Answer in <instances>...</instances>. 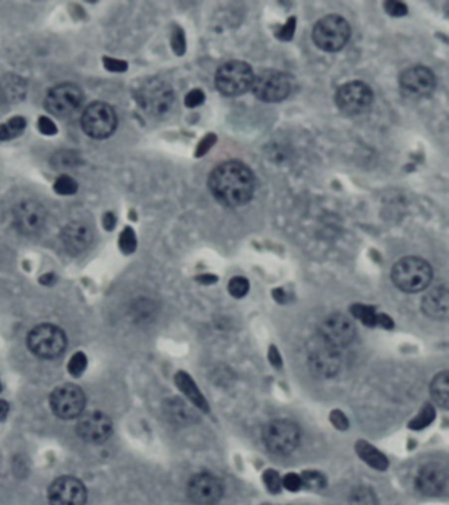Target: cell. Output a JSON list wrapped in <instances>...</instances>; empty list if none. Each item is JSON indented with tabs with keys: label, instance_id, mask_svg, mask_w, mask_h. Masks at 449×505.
I'll use <instances>...</instances> for the list:
<instances>
[{
	"label": "cell",
	"instance_id": "1",
	"mask_svg": "<svg viewBox=\"0 0 449 505\" xmlns=\"http://www.w3.org/2000/svg\"><path fill=\"white\" fill-rule=\"evenodd\" d=\"M254 176L248 166L238 161H227L216 166L208 176V188L213 198L225 207H241L254 194Z\"/></svg>",
	"mask_w": 449,
	"mask_h": 505
},
{
	"label": "cell",
	"instance_id": "2",
	"mask_svg": "<svg viewBox=\"0 0 449 505\" xmlns=\"http://www.w3.org/2000/svg\"><path fill=\"white\" fill-rule=\"evenodd\" d=\"M391 279L403 293H422L432 281V269L425 259L418 257H404L399 259L393 270Z\"/></svg>",
	"mask_w": 449,
	"mask_h": 505
},
{
	"label": "cell",
	"instance_id": "3",
	"mask_svg": "<svg viewBox=\"0 0 449 505\" xmlns=\"http://www.w3.org/2000/svg\"><path fill=\"white\" fill-rule=\"evenodd\" d=\"M300 441V429L294 421L277 419L264 429V444L274 456H290L294 453Z\"/></svg>",
	"mask_w": 449,
	"mask_h": 505
},
{
	"label": "cell",
	"instance_id": "4",
	"mask_svg": "<svg viewBox=\"0 0 449 505\" xmlns=\"http://www.w3.org/2000/svg\"><path fill=\"white\" fill-rule=\"evenodd\" d=\"M254 74L248 63L243 61H228L215 75V84L219 93L234 98L245 94L252 87Z\"/></svg>",
	"mask_w": 449,
	"mask_h": 505
},
{
	"label": "cell",
	"instance_id": "5",
	"mask_svg": "<svg viewBox=\"0 0 449 505\" xmlns=\"http://www.w3.org/2000/svg\"><path fill=\"white\" fill-rule=\"evenodd\" d=\"M351 37V26L339 15H328L315 24L312 31V40L315 45L324 50L335 53L342 50Z\"/></svg>",
	"mask_w": 449,
	"mask_h": 505
},
{
	"label": "cell",
	"instance_id": "6",
	"mask_svg": "<svg viewBox=\"0 0 449 505\" xmlns=\"http://www.w3.org/2000/svg\"><path fill=\"white\" fill-rule=\"evenodd\" d=\"M307 364L310 371L321 379H330L339 373L342 366L340 350L327 343L317 334L307 345Z\"/></svg>",
	"mask_w": 449,
	"mask_h": 505
},
{
	"label": "cell",
	"instance_id": "7",
	"mask_svg": "<svg viewBox=\"0 0 449 505\" xmlns=\"http://www.w3.org/2000/svg\"><path fill=\"white\" fill-rule=\"evenodd\" d=\"M136 99L146 114L160 118L165 116L173 107L174 93L167 83L151 79L137 88Z\"/></svg>",
	"mask_w": 449,
	"mask_h": 505
},
{
	"label": "cell",
	"instance_id": "8",
	"mask_svg": "<svg viewBox=\"0 0 449 505\" xmlns=\"http://www.w3.org/2000/svg\"><path fill=\"white\" fill-rule=\"evenodd\" d=\"M66 343L68 340L65 332L52 324L38 325L28 336V346L31 352L45 359L61 355L66 349Z\"/></svg>",
	"mask_w": 449,
	"mask_h": 505
},
{
	"label": "cell",
	"instance_id": "9",
	"mask_svg": "<svg viewBox=\"0 0 449 505\" xmlns=\"http://www.w3.org/2000/svg\"><path fill=\"white\" fill-rule=\"evenodd\" d=\"M291 87V79L286 72L264 70L259 75H254L250 90L262 102L277 103L289 96Z\"/></svg>",
	"mask_w": 449,
	"mask_h": 505
},
{
	"label": "cell",
	"instance_id": "10",
	"mask_svg": "<svg viewBox=\"0 0 449 505\" xmlns=\"http://www.w3.org/2000/svg\"><path fill=\"white\" fill-rule=\"evenodd\" d=\"M118 125V118L114 108L102 102H96L83 112V130L93 139L109 137Z\"/></svg>",
	"mask_w": 449,
	"mask_h": 505
},
{
	"label": "cell",
	"instance_id": "11",
	"mask_svg": "<svg viewBox=\"0 0 449 505\" xmlns=\"http://www.w3.org/2000/svg\"><path fill=\"white\" fill-rule=\"evenodd\" d=\"M372 103L373 91L367 83H345L336 93V106L348 116H357L365 112Z\"/></svg>",
	"mask_w": 449,
	"mask_h": 505
},
{
	"label": "cell",
	"instance_id": "12",
	"mask_svg": "<svg viewBox=\"0 0 449 505\" xmlns=\"http://www.w3.org/2000/svg\"><path fill=\"white\" fill-rule=\"evenodd\" d=\"M86 396L75 384H63L56 388L50 396V407L61 419H75L83 413Z\"/></svg>",
	"mask_w": 449,
	"mask_h": 505
},
{
	"label": "cell",
	"instance_id": "13",
	"mask_svg": "<svg viewBox=\"0 0 449 505\" xmlns=\"http://www.w3.org/2000/svg\"><path fill=\"white\" fill-rule=\"evenodd\" d=\"M318 336L337 350L349 346L356 337V327L352 320L342 313H333L320 324Z\"/></svg>",
	"mask_w": 449,
	"mask_h": 505
},
{
	"label": "cell",
	"instance_id": "14",
	"mask_svg": "<svg viewBox=\"0 0 449 505\" xmlns=\"http://www.w3.org/2000/svg\"><path fill=\"white\" fill-rule=\"evenodd\" d=\"M224 494L223 482L210 472H201L190 479L189 499L197 505H215Z\"/></svg>",
	"mask_w": 449,
	"mask_h": 505
},
{
	"label": "cell",
	"instance_id": "15",
	"mask_svg": "<svg viewBox=\"0 0 449 505\" xmlns=\"http://www.w3.org/2000/svg\"><path fill=\"white\" fill-rule=\"evenodd\" d=\"M82 91L74 84H59L53 87L47 95L45 107L56 116L63 118L75 112L82 104Z\"/></svg>",
	"mask_w": 449,
	"mask_h": 505
},
{
	"label": "cell",
	"instance_id": "16",
	"mask_svg": "<svg viewBox=\"0 0 449 505\" xmlns=\"http://www.w3.org/2000/svg\"><path fill=\"white\" fill-rule=\"evenodd\" d=\"M399 86L403 94L409 98H426L435 90L436 78L426 66H413L401 74Z\"/></svg>",
	"mask_w": 449,
	"mask_h": 505
},
{
	"label": "cell",
	"instance_id": "17",
	"mask_svg": "<svg viewBox=\"0 0 449 505\" xmlns=\"http://www.w3.org/2000/svg\"><path fill=\"white\" fill-rule=\"evenodd\" d=\"M47 499L50 505H84L87 491L78 479L62 476L50 484Z\"/></svg>",
	"mask_w": 449,
	"mask_h": 505
},
{
	"label": "cell",
	"instance_id": "18",
	"mask_svg": "<svg viewBox=\"0 0 449 505\" xmlns=\"http://www.w3.org/2000/svg\"><path fill=\"white\" fill-rule=\"evenodd\" d=\"M77 433L86 442L102 444L112 435V423L103 412L82 413L77 424Z\"/></svg>",
	"mask_w": 449,
	"mask_h": 505
},
{
	"label": "cell",
	"instance_id": "19",
	"mask_svg": "<svg viewBox=\"0 0 449 505\" xmlns=\"http://www.w3.org/2000/svg\"><path fill=\"white\" fill-rule=\"evenodd\" d=\"M47 220L45 208L33 200L20 203L13 211V224L23 235L38 233Z\"/></svg>",
	"mask_w": 449,
	"mask_h": 505
},
{
	"label": "cell",
	"instance_id": "20",
	"mask_svg": "<svg viewBox=\"0 0 449 505\" xmlns=\"http://www.w3.org/2000/svg\"><path fill=\"white\" fill-rule=\"evenodd\" d=\"M415 484L416 490L420 494L426 496H439L446 491L448 484L447 469L436 462L427 463L426 466H423L418 472Z\"/></svg>",
	"mask_w": 449,
	"mask_h": 505
},
{
	"label": "cell",
	"instance_id": "21",
	"mask_svg": "<svg viewBox=\"0 0 449 505\" xmlns=\"http://www.w3.org/2000/svg\"><path fill=\"white\" fill-rule=\"evenodd\" d=\"M61 238L63 247L70 254H79L91 244L93 231L82 222H71L63 228Z\"/></svg>",
	"mask_w": 449,
	"mask_h": 505
},
{
	"label": "cell",
	"instance_id": "22",
	"mask_svg": "<svg viewBox=\"0 0 449 505\" xmlns=\"http://www.w3.org/2000/svg\"><path fill=\"white\" fill-rule=\"evenodd\" d=\"M449 293L446 286H439L428 291L423 297L422 309L427 318L446 320L448 318Z\"/></svg>",
	"mask_w": 449,
	"mask_h": 505
},
{
	"label": "cell",
	"instance_id": "23",
	"mask_svg": "<svg viewBox=\"0 0 449 505\" xmlns=\"http://www.w3.org/2000/svg\"><path fill=\"white\" fill-rule=\"evenodd\" d=\"M165 413L172 423L178 425H189L198 421V414L188 403L181 399H170L166 401Z\"/></svg>",
	"mask_w": 449,
	"mask_h": 505
},
{
	"label": "cell",
	"instance_id": "24",
	"mask_svg": "<svg viewBox=\"0 0 449 505\" xmlns=\"http://www.w3.org/2000/svg\"><path fill=\"white\" fill-rule=\"evenodd\" d=\"M26 94V84L17 75H6L0 79V99L6 103H16L23 100Z\"/></svg>",
	"mask_w": 449,
	"mask_h": 505
},
{
	"label": "cell",
	"instance_id": "25",
	"mask_svg": "<svg viewBox=\"0 0 449 505\" xmlns=\"http://www.w3.org/2000/svg\"><path fill=\"white\" fill-rule=\"evenodd\" d=\"M176 383L178 388L185 394V396L201 411L208 412V404L207 400L204 399V396L201 395V391L198 386L194 383V380L191 379V376L183 371L178 373L176 375Z\"/></svg>",
	"mask_w": 449,
	"mask_h": 505
},
{
	"label": "cell",
	"instance_id": "26",
	"mask_svg": "<svg viewBox=\"0 0 449 505\" xmlns=\"http://www.w3.org/2000/svg\"><path fill=\"white\" fill-rule=\"evenodd\" d=\"M356 450H357L360 458L365 460L370 467L379 471L388 469L389 460L376 447L369 445L367 442H364V441H360L357 444V446H356Z\"/></svg>",
	"mask_w": 449,
	"mask_h": 505
},
{
	"label": "cell",
	"instance_id": "27",
	"mask_svg": "<svg viewBox=\"0 0 449 505\" xmlns=\"http://www.w3.org/2000/svg\"><path fill=\"white\" fill-rule=\"evenodd\" d=\"M431 396L435 403L443 410H447L449 405V374L448 371H441L434 378L431 383Z\"/></svg>",
	"mask_w": 449,
	"mask_h": 505
},
{
	"label": "cell",
	"instance_id": "28",
	"mask_svg": "<svg viewBox=\"0 0 449 505\" xmlns=\"http://www.w3.org/2000/svg\"><path fill=\"white\" fill-rule=\"evenodd\" d=\"M351 313L357 320H360L367 327H376L379 325V315L373 306H364V304H353L351 306Z\"/></svg>",
	"mask_w": 449,
	"mask_h": 505
},
{
	"label": "cell",
	"instance_id": "29",
	"mask_svg": "<svg viewBox=\"0 0 449 505\" xmlns=\"http://www.w3.org/2000/svg\"><path fill=\"white\" fill-rule=\"evenodd\" d=\"M52 164L59 170H69V169L78 167L82 164V161H81V157L74 152L61 150L53 155Z\"/></svg>",
	"mask_w": 449,
	"mask_h": 505
},
{
	"label": "cell",
	"instance_id": "30",
	"mask_svg": "<svg viewBox=\"0 0 449 505\" xmlns=\"http://www.w3.org/2000/svg\"><path fill=\"white\" fill-rule=\"evenodd\" d=\"M25 120L23 118H13L6 124H0V141H7L20 136L25 130Z\"/></svg>",
	"mask_w": 449,
	"mask_h": 505
},
{
	"label": "cell",
	"instance_id": "31",
	"mask_svg": "<svg viewBox=\"0 0 449 505\" xmlns=\"http://www.w3.org/2000/svg\"><path fill=\"white\" fill-rule=\"evenodd\" d=\"M351 505H377V496L367 487H357L349 496Z\"/></svg>",
	"mask_w": 449,
	"mask_h": 505
},
{
	"label": "cell",
	"instance_id": "32",
	"mask_svg": "<svg viewBox=\"0 0 449 505\" xmlns=\"http://www.w3.org/2000/svg\"><path fill=\"white\" fill-rule=\"evenodd\" d=\"M434 419H435V410L429 404H427L425 405V408L419 412V414L415 417L414 420L410 423V428L414 430L425 429L434 421Z\"/></svg>",
	"mask_w": 449,
	"mask_h": 505
},
{
	"label": "cell",
	"instance_id": "33",
	"mask_svg": "<svg viewBox=\"0 0 449 505\" xmlns=\"http://www.w3.org/2000/svg\"><path fill=\"white\" fill-rule=\"evenodd\" d=\"M119 247L124 254H132L136 250L137 240H136V235L132 228H125L121 232L120 238H119Z\"/></svg>",
	"mask_w": 449,
	"mask_h": 505
},
{
	"label": "cell",
	"instance_id": "34",
	"mask_svg": "<svg viewBox=\"0 0 449 505\" xmlns=\"http://www.w3.org/2000/svg\"><path fill=\"white\" fill-rule=\"evenodd\" d=\"M302 479V487H306L308 490H320L326 485L324 476L317 472V471H306L300 475Z\"/></svg>",
	"mask_w": 449,
	"mask_h": 505
},
{
	"label": "cell",
	"instance_id": "35",
	"mask_svg": "<svg viewBox=\"0 0 449 505\" xmlns=\"http://www.w3.org/2000/svg\"><path fill=\"white\" fill-rule=\"evenodd\" d=\"M228 291L236 299H241L248 294L249 282L244 277H235L228 284Z\"/></svg>",
	"mask_w": 449,
	"mask_h": 505
},
{
	"label": "cell",
	"instance_id": "36",
	"mask_svg": "<svg viewBox=\"0 0 449 505\" xmlns=\"http://www.w3.org/2000/svg\"><path fill=\"white\" fill-rule=\"evenodd\" d=\"M78 189L77 182L68 176H59L54 183V191L59 195H73Z\"/></svg>",
	"mask_w": 449,
	"mask_h": 505
},
{
	"label": "cell",
	"instance_id": "37",
	"mask_svg": "<svg viewBox=\"0 0 449 505\" xmlns=\"http://www.w3.org/2000/svg\"><path fill=\"white\" fill-rule=\"evenodd\" d=\"M87 367V357L83 352H75L69 361L68 368L73 376L82 375Z\"/></svg>",
	"mask_w": 449,
	"mask_h": 505
},
{
	"label": "cell",
	"instance_id": "38",
	"mask_svg": "<svg viewBox=\"0 0 449 505\" xmlns=\"http://www.w3.org/2000/svg\"><path fill=\"white\" fill-rule=\"evenodd\" d=\"M133 316L139 321H146L154 316V306L149 300H139L133 306Z\"/></svg>",
	"mask_w": 449,
	"mask_h": 505
},
{
	"label": "cell",
	"instance_id": "39",
	"mask_svg": "<svg viewBox=\"0 0 449 505\" xmlns=\"http://www.w3.org/2000/svg\"><path fill=\"white\" fill-rule=\"evenodd\" d=\"M264 483L266 485V488L273 492V494H278L282 488V479L280 476V474L275 470H266L264 472Z\"/></svg>",
	"mask_w": 449,
	"mask_h": 505
},
{
	"label": "cell",
	"instance_id": "40",
	"mask_svg": "<svg viewBox=\"0 0 449 505\" xmlns=\"http://www.w3.org/2000/svg\"><path fill=\"white\" fill-rule=\"evenodd\" d=\"M172 47L178 56H182L186 50V38L181 28H176L172 35Z\"/></svg>",
	"mask_w": 449,
	"mask_h": 505
},
{
	"label": "cell",
	"instance_id": "41",
	"mask_svg": "<svg viewBox=\"0 0 449 505\" xmlns=\"http://www.w3.org/2000/svg\"><path fill=\"white\" fill-rule=\"evenodd\" d=\"M383 7H385V11L394 17H401V16L407 15V12H409L407 6L402 1H386Z\"/></svg>",
	"mask_w": 449,
	"mask_h": 505
},
{
	"label": "cell",
	"instance_id": "42",
	"mask_svg": "<svg viewBox=\"0 0 449 505\" xmlns=\"http://www.w3.org/2000/svg\"><path fill=\"white\" fill-rule=\"evenodd\" d=\"M282 485H284L286 490L291 491V492H296L302 488V479H300V475L294 474V472H290L284 476L282 479Z\"/></svg>",
	"mask_w": 449,
	"mask_h": 505
},
{
	"label": "cell",
	"instance_id": "43",
	"mask_svg": "<svg viewBox=\"0 0 449 505\" xmlns=\"http://www.w3.org/2000/svg\"><path fill=\"white\" fill-rule=\"evenodd\" d=\"M296 17H290L287 20V23L284 24V26L278 31V38L284 40V41H290L293 37H294V32H296Z\"/></svg>",
	"mask_w": 449,
	"mask_h": 505
},
{
	"label": "cell",
	"instance_id": "44",
	"mask_svg": "<svg viewBox=\"0 0 449 505\" xmlns=\"http://www.w3.org/2000/svg\"><path fill=\"white\" fill-rule=\"evenodd\" d=\"M203 102H204V94L201 90H192L185 98V104L189 108L201 106Z\"/></svg>",
	"mask_w": 449,
	"mask_h": 505
},
{
	"label": "cell",
	"instance_id": "45",
	"mask_svg": "<svg viewBox=\"0 0 449 505\" xmlns=\"http://www.w3.org/2000/svg\"><path fill=\"white\" fill-rule=\"evenodd\" d=\"M38 130L41 133H44L47 136H53V134L57 133L56 124L50 118H44V116L38 118Z\"/></svg>",
	"mask_w": 449,
	"mask_h": 505
},
{
	"label": "cell",
	"instance_id": "46",
	"mask_svg": "<svg viewBox=\"0 0 449 505\" xmlns=\"http://www.w3.org/2000/svg\"><path fill=\"white\" fill-rule=\"evenodd\" d=\"M215 142H216V137H215V134H207V136L201 140V143L198 145L195 155H197V157H201V155H204V154L207 153V152L213 148V145Z\"/></svg>",
	"mask_w": 449,
	"mask_h": 505
},
{
	"label": "cell",
	"instance_id": "47",
	"mask_svg": "<svg viewBox=\"0 0 449 505\" xmlns=\"http://www.w3.org/2000/svg\"><path fill=\"white\" fill-rule=\"evenodd\" d=\"M105 68L107 70L114 71V72H123L128 69V66L124 61L115 59H105Z\"/></svg>",
	"mask_w": 449,
	"mask_h": 505
},
{
	"label": "cell",
	"instance_id": "48",
	"mask_svg": "<svg viewBox=\"0 0 449 505\" xmlns=\"http://www.w3.org/2000/svg\"><path fill=\"white\" fill-rule=\"evenodd\" d=\"M331 423L339 429V430H347L348 429V419L345 417L343 412L333 411L331 413Z\"/></svg>",
	"mask_w": 449,
	"mask_h": 505
},
{
	"label": "cell",
	"instance_id": "49",
	"mask_svg": "<svg viewBox=\"0 0 449 505\" xmlns=\"http://www.w3.org/2000/svg\"><path fill=\"white\" fill-rule=\"evenodd\" d=\"M115 225H116V217H115V215L112 212H108V213H106L103 216V226H105V229H107V231H114Z\"/></svg>",
	"mask_w": 449,
	"mask_h": 505
},
{
	"label": "cell",
	"instance_id": "50",
	"mask_svg": "<svg viewBox=\"0 0 449 505\" xmlns=\"http://www.w3.org/2000/svg\"><path fill=\"white\" fill-rule=\"evenodd\" d=\"M269 361L272 362L274 366H281V364H282V361H281V355H280V352H278V350L274 348V346H272L271 348V350H269Z\"/></svg>",
	"mask_w": 449,
	"mask_h": 505
},
{
	"label": "cell",
	"instance_id": "51",
	"mask_svg": "<svg viewBox=\"0 0 449 505\" xmlns=\"http://www.w3.org/2000/svg\"><path fill=\"white\" fill-rule=\"evenodd\" d=\"M54 281H56V277H54L53 272H47V274L43 275L40 278V282H41L43 286H52L54 283Z\"/></svg>",
	"mask_w": 449,
	"mask_h": 505
},
{
	"label": "cell",
	"instance_id": "52",
	"mask_svg": "<svg viewBox=\"0 0 449 505\" xmlns=\"http://www.w3.org/2000/svg\"><path fill=\"white\" fill-rule=\"evenodd\" d=\"M10 411V405L7 401L4 400H0V421H3Z\"/></svg>",
	"mask_w": 449,
	"mask_h": 505
},
{
	"label": "cell",
	"instance_id": "53",
	"mask_svg": "<svg viewBox=\"0 0 449 505\" xmlns=\"http://www.w3.org/2000/svg\"><path fill=\"white\" fill-rule=\"evenodd\" d=\"M198 281L203 283V284H211V283L216 282V281H218V278H216V277H213L211 274H203L201 277L198 278Z\"/></svg>",
	"mask_w": 449,
	"mask_h": 505
},
{
	"label": "cell",
	"instance_id": "54",
	"mask_svg": "<svg viewBox=\"0 0 449 505\" xmlns=\"http://www.w3.org/2000/svg\"><path fill=\"white\" fill-rule=\"evenodd\" d=\"M274 297H275L280 303H284V291H282V290H280V288H278V290H275V291H274Z\"/></svg>",
	"mask_w": 449,
	"mask_h": 505
},
{
	"label": "cell",
	"instance_id": "55",
	"mask_svg": "<svg viewBox=\"0 0 449 505\" xmlns=\"http://www.w3.org/2000/svg\"><path fill=\"white\" fill-rule=\"evenodd\" d=\"M0 391H1V383H0Z\"/></svg>",
	"mask_w": 449,
	"mask_h": 505
}]
</instances>
